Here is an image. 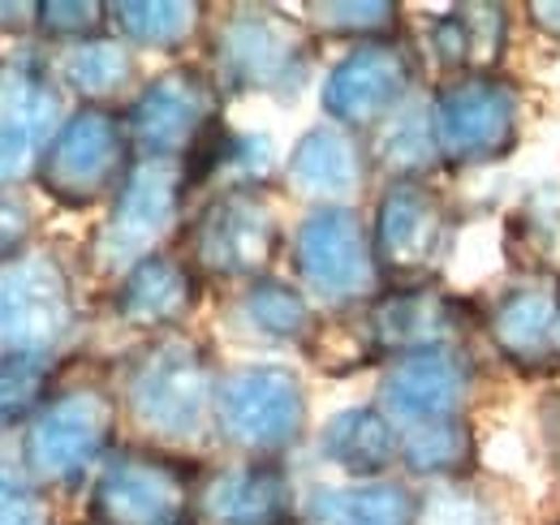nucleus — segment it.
<instances>
[{"label":"nucleus","instance_id":"obj_1","mask_svg":"<svg viewBox=\"0 0 560 525\" xmlns=\"http://www.w3.org/2000/svg\"><path fill=\"white\" fill-rule=\"evenodd\" d=\"M220 366L195 331L147 336L121 366V418L142 435L147 448H190L215 431Z\"/></svg>","mask_w":560,"mask_h":525},{"label":"nucleus","instance_id":"obj_2","mask_svg":"<svg viewBox=\"0 0 560 525\" xmlns=\"http://www.w3.org/2000/svg\"><path fill=\"white\" fill-rule=\"evenodd\" d=\"M315 61V35L302 18L272 4H233L211 31V78L233 95L293 100Z\"/></svg>","mask_w":560,"mask_h":525},{"label":"nucleus","instance_id":"obj_3","mask_svg":"<svg viewBox=\"0 0 560 525\" xmlns=\"http://www.w3.org/2000/svg\"><path fill=\"white\" fill-rule=\"evenodd\" d=\"M306 384L284 362H246L220 371L215 440L242 460H280L306 435Z\"/></svg>","mask_w":560,"mask_h":525},{"label":"nucleus","instance_id":"obj_4","mask_svg":"<svg viewBox=\"0 0 560 525\" xmlns=\"http://www.w3.org/2000/svg\"><path fill=\"white\" fill-rule=\"evenodd\" d=\"M121 400L104 384H73L22 431V474L35 487H73L117 448Z\"/></svg>","mask_w":560,"mask_h":525},{"label":"nucleus","instance_id":"obj_5","mask_svg":"<svg viewBox=\"0 0 560 525\" xmlns=\"http://www.w3.org/2000/svg\"><path fill=\"white\" fill-rule=\"evenodd\" d=\"M182 242V259L203 276V284H250L259 276H272V262L284 250V224L268 186L215 190L186 224Z\"/></svg>","mask_w":560,"mask_h":525},{"label":"nucleus","instance_id":"obj_6","mask_svg":"<svg viewBox=\"0 0 560 525\" xmlns=\"http://www.w3.org/2000/svg\"><path fill=\"white\" fill-rule=\"evenodd\" d=\"M427 113L440 164L448 168L504 164L522 142V91L504 73L440 78L427 91Z\"/></svg>","mask_w":560,"mask_h":525},{"label":"nucleus","instance_id":"obj_7","mask_svg":"<svg viewBox=\"0 0 560 525\" xmlns=\"http://www.w3.org/2000/svg\"><path fill=\"white\" fill-rule=\"evenodd\" d=\"M186 198H190V186L177 160H135L130 177L108 202L104 224L91 233V246H86L91 271L117 284L130 267L160 255L182 224Z\"/></svg>","mask_w":560,"mask_h":525},{"label":"nucleus","instance_id":"obj_8","mask_svg":"<svg viewBox=\"0 0 560 525\" xmlns=\"http://www.w3.org/2000/svg\"><path fill=\"white\" fill-rule=\"evenodd\" d=\"M293 284L328 311H362L384 293L371 224L353 207H311L289 237Z\"/></svg>","mask_w":560,"mask_h":525},{"label":"nucleus","instance_id":"obj_9","mask_svg":"<svg viewBox=\"0 0 560 525\" xmlns=\"http://www.w3.org/2000/svg\"><path fill=\"white\" fill-rule=\"evenodd\" d=\"M199 469L164 448L117 444L95 469L86 525H190Z\"/></svg>","mask_w":560,"mask_h":525},{"label":"nucleus","instance_id":"obj_10","mask_svg":"<svg viewBox=\"0 0 560 525\" xmlns=\"http://www.w3.org/2000/svg\"><path fill=\"white\" fill-rule=\"evenodd\" d=\"M135 147L126 117L117 108H78L48 142L35 164L39 190L66 211H86L95 202H113L121 182L135 168Z\"/></svg>","mask_w":560,"mask_h":525},{"label":"nucleus","instance_id":"obj_11","mask_svg":"<svg viewBox=\"0 0 560 525\" xmlns=\"http://www.w3.org/2000/svg\"><path fill=\"white\" fill-rule=\"evenodd\" d=\"M453 246L448 198L431 182H388L371 211V250L384 289L431 284Z\"/></svg>","mask_w":560,"mask_h":525},{"label":"nucleus","instance_id":"obj_12","mask_svg":"<svg viewBox=\"0 0 560 525\" xmlns=\"http://www.w3.org/2000/svg\"><path fill=\"white\" fill-rule=\"evenodd\" d=\"M224 91L208 66H168L130 100L126 133L139 160H186L224 117Z\"/></svg>","mask_w":560,"mask_h":525},{"label":"nucleus","instance_id":"obj_13","mask_svg":"<svg viewBox=\"0 0 560 525\" xmlns=\"http://www.w3.org/2000/svg\"><path fill=\"white\" fill-rule=\"evenodd\" d=\"M358 349L371 362H393L427 349H466L470 336V311L457 293L431 284H406L384 289L375 302L362 306L358 324Z\"/></svg>","mask_w":560,"mask_h":525},{"label":"nucleus","instance_id":"obj_14","mask_svg":"<svg viewBox=\"0 0 560 525\" xmlns=\"http://www.w3.org/2000/svg\"><path fill=\"white\" fill-rule=\"evenodd\" d=\"M415 86H419V66H415V52L406 39L353 44L350 52L324 73L319 108L341 130L371 133L415 100Z\"/></svg>","mask_w":560,"mask_h":525},{"label":"nucleus","instance_id":"obj_15","mask_svg":"<svg viewBox=\"0 0 560 525\" xmlns=\"http://www.w3.org/2000/svg\"><path fill=\"white\" fill-rule=\"evenodd\" d=\"M470 400H475V362L466 349H427L410 358H393L384 362L375 384V405L388 413L397 431L470 418Z\"/></svg>","mask_w":560,"mask_h":525},{"label":"nucleus","instance_id":"obj_16","mask_svg":"<svg viewBox=\"0 0 560 525\" xmlns=\"http://www.w3.org/2000/svg\"><path fill=\"white\" fill-rule=\"evenodd\" d=\"M483 336L522 375L560 366V271L535 267L509 280L483 315Z\"/></svg>","mask_w":560,"mask_h":525},{"label":"nucleus","instance_id":"obj_17","mask_svg":"<svg viewBox=\"0 0 560 525\" xmlns=\"http://www.w3.org/2000/svg\"><path fill=\"white\" fill-rule=\"evenodd\" d=\"M73 319V284L57 259L22 255L0 267V353H57Z\"/></svg>","mask_w":560,"mask_h":525},{"label":"nucleus","instance_id":"obj_18","mask_svg":"<svg viewBox=\"0 0 560 525\" xmlns=\"http://www.w3.org/2000/svg\"><path fill=\"white\" fill-rule=\"evenodd\" d=\"M66 126L61 86L35 57L0 61V182L35 173L39 155Z\"/></svg>","mask_w":560,"mask_h":525},{"label":"nucleus","instance_id":"obj_19","mask_svg":"<svg viewBox=\"0 0 560 525\" xmlns=\"http://www.w3.org/2000/svg\"><path fill=\"white\" fill-rule=\"evenodd\" d=\"M298 495L280 460L208 465L195 478L190 525H293Z\"/></svg>","mask_w":560,"mask_h":525},{"label":"nucleus","instance_id":"obj_20","mask_svg":"<svg viewBox=\"0 0 560 525\" xmlns=\"http://www.w3.org/2000/svg\"><path fill=\"white\" fill-rule=\"evenodd\" d=\"M199 302H203V276L182 255H168V250L142 259L113 284L117 324L142 336L182 331L186 319L199 311Z\"/></svg>","mask_w":560,"mask_h":525},{"label":"nucleus","instance_id":"obj_21","mask_svg":"<svg viewBox=\"0 0 560 525\" xmlns=\"http://www.w3.org/2000/svg\"><path fill=\"white\" fill-rule=\"evenodd\" d=\"M371 173L362 133H350L332 121H319L302 133L284 155V186L315 207H350L362 195Z\"/></svg>","mask_w":560,"mask_h":525},{"label":"nucleus","instance_id":"obj_22","mask_svg":"<svg viewBox=\"0 0 560 525\" xmlns=\"http://www.w3.org/2000/svg\"><path fill=\"white\" fill-rule=\"evenodd\" d=\"M509 35H513V9L495 0H475V4L440 9L427 22L422 44L431 66L444 78H466V73H500Z\"/></svg>","mask_w":560,"mask_h":525},{"label":"nucleus","instance_id":"obj_23","mask_svg":"<svg viewBox=\"0 0 560 525\" xmlns=\"http://www.w3.org/2000/svg\"><path fill=\"white\" fill-rule=\"evenodd\" d=\"M319 457L332 469H341L350 482L388 478L401 465V435L375 400L371 405H346L324 422Z\"/></svg>","mask_w":560,"mask_h":525},{"label":"nucleus","instance_id":"obj_24","mask_svg":"<svg viewBox=\"0 0 560 525\" xmlns=\"http://www.w3.org/2000/svg\"><path fill=\"white\" fill-rule=\"evenodd\" d=\"M57 86L73 91L82 108H113L121 100H135L139 86V57L117 35H95L57 52L52 61Z\"/></svg>","mask_w":560,"mask_h":525},{"label":"nucleus","instance_id":"obj_25","mask_svg":"<svg viewBox=\"0 0 560 525\" xmlns=\"http://www.w3.org/2000/svg\"><path fill=\"white\" fill-rule=\"evenodd\" d=\"M233 319L255 340L298 345V349H311L324 328L315 315V302L293 280H280V276H259L242 284V293L233 298Z\"/></svg>","mask_w":560,"mask_h":525},{"label":"nucleus","instance_id":"obj_26","mask_svg":"<svg viewBox=\"0 0 560 525\" xmlns=\"http://www.w3.org/2000/svg\"><path fill=\"white\" fill-rule=\"evenodd\" d=\"M415 517H419V491L401 478L315 487L306 500L311 525H415Z\"/></svg>","mask_w":560,"mask_h":525},{"label":"nucleus","instance_id":"obj_27","mask_svg":"<svg viewBox=\"0 0 560 525\" xmlns=\"http://www.w3.org/2000/svg\"><path fill=\"white\" fill-rule=\"evenodd\" d=\"M108 26L130 48L182 52L208 26V4H195V0H113Z\"/></svg>","mask_w":560,"mask_h":525},{"label":"nucleus","instance_id":"obj_28","mask_svg":"<svg viewBox=\"0 0 560 525\" xmlns=\"http://www.w3.org/2000/svg\"><path fill=\"white\" fill-rule=\"evenodd\" d=\"M366 160H371V168L388 173V182H427V173L440 164L427 95L410 100L380 130L366 133Z\"/></svg>","mask_w":560,"mask_h":525},{"label":"nucleus","instance_id":"obj_29","mask_svg":"<svg viewBox=\"0 0 560 525\" xmlns=\"http://www.w3.org/2000/svg\"><path fill=\"white\" fill-rule=\"evenodd\" d=\"M397 435H401V469L410 478H427V482H462V478H475L479 440H475V422L470 418L431 422V427L397 431Z\"/></svg>","mask_w":560,"mask_h":525},{"label":"nucleus","instance_id":"obj_30","mask_svg":"<svg viewBox=\"0 0 560 525\" xmlns=\"http://www.w3.org/2000/svg\"><path fill=\"white\" fill-rule=\"evenodd\" d=\"M302 13H306L302 22L311 35L350 39V48L401 39V4H393V0H315Z\"/></svg>","mask_w":560,"mask_h":525},{"label":"nucleus","instance_id":"obj_31","mask_svg":"<svg viewBox=\"0 0 560 525\" xmlns=\"http://www.w3.org/2000/svg\"><path fill=\"white\" fill-rule=\"evenodd\" d=\"M57 384V362L52 353H0V427H22L31 422L48 400Z\"/></svg>","mask_w":560,"mask_h":525},{"label":"nucleus","instance_id":"obj_32","mask_svg":"<svg viewBox=\"0 0 560 525\" xmlns=\"http://www.w3.org/2000/svg\"><path fill=\"white\" fill-rule=\"evenodd\" d=\"M415 525H495L491 500L470 482H431L419 495V517Z\"/></svg>","mask_w":560,"mask_h":525},{"label":"nucleus","instance_id":"obj_33","mask_svg":"<svg viewBox=\"0 0 560 525\" xmlns=\"http://www.w3.org/2000/svg\"><path fill=\"white\" fill-rule=\"evenodd\" d=\"M35 31L57 44H82L108 31V4L95 0H39L35 4Z\"/></svg>","mask_w":560,"mask_h":525},{"label":"nucleus","instance_id":"obj_34","mask_svg":"<svg viewBox=\"0 0 560 525\" xmlns=\"http://www.w3.org/2000/svg\"><path fill=\"white\" fill-rule=\"evenodd\" d=\"M0 525H57L44 487H35L26 474L0 469Z\"/></svg>","mask_w":560,"mask_h":525},{"label":"nucleus","instance_id":"obj_35","mask_svg":"<svg viewBox=\"0 0 560 525\" xmlns=\"http://www.w3.org/2000/svg\"><path fill=\"white\" fill-rule=\"evenodd\" d=\"M31 237H35V211H31L26 195L0 190V267L22 259Z\"/></svg>","mask_w":560,"mask_h":525},{"label":"nucleus","instance_id":"obj_36","mask_svg":"<svg viewBox=\"0 0 560 525\" xmlns=\"http://www.w3.org/2000/svg\"><path fill=\"white\" fill-rule=\"evenodd\" d=\"M522 13H526V22H530L544 39L560 44V0H530Z\"/></svg>","mask_w":560,"mask_h":525},{"label":"nucleus","instance_id":"obj_37","mask_svg":"<svg viewBox=\"0 0 560 525\" xmlns=\"http://www.w3.org/2000/svg\"><path fill=\"white\" fill-rule=\"evenodd\" d=\"M35 26V4H0V31Z\"/></svg>","mask_w":560,"mask_h":525},{"label":"nucleus","instance_id":"obj_38","mask_svg":"<svg viewBox=\"0 0 560 525\" xmlns=\"http://www.w3.org/2000/svg\"><path fill=\"white\" fill-rule=\"evenodd\" d=\"M557 525H560V522H557Z\"/></svg>","mask_w":560,"mask_h":525}]
</instances>
